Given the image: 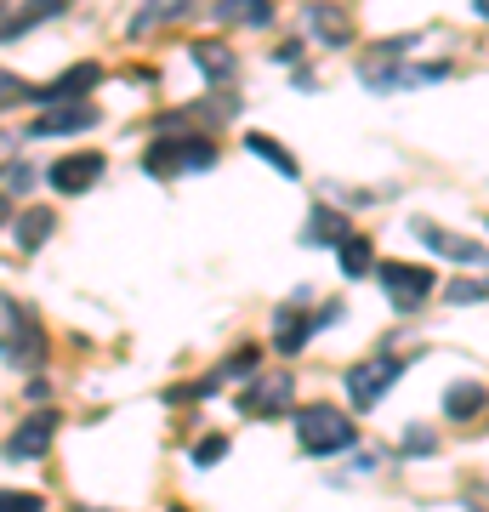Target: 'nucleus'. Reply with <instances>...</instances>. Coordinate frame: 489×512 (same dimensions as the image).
Segmentation results:
<instances>
[{"label": "nucleus", "instance_id": "nucleus-1", "mask_svg": "<svg viewBox=\"0 0 489 512\" xmlns=\"http://www.w3.org/2000/svg\"><path fill=\"white\" fill-rule=\"evenodd\" d=\"M205 165H217V143L200 131H160L143 148V171L148 177H194Z\"/></svg>", "mask_w": 489, "mask_h": 512}, {"label": "nucleus", "instance_id": "nucleus-2", "mask_svg": "<svg viewBox=\"0 0 489 512\" xmlns=\"http://www.w3.org/2000/svg\"><path fill=\"white\" fill-rule=\"evenodd\" d=\"M296 444H302V456H347L359 444V427L336 404H302L296 410Z\"/></svg>", "mask_w": 489, "mask_h": 512}, {"label": "nucleus", "instance_id": "nucleus-3", "mask_svg": "<svg viewBox=\"0 0 489 512\" xmlns=\"http://www.w3.org/2000/svg\"><path fill=\"white\" fill-rule=\"evenodd\" d=\"M0 359L23 370L46 365V330H40L35 308H23L12 296H0Z\"/></svg>", "mask_w": 489, "mask_h": 512}, {"label": "nucleus", "instance_id": "nucleus-4", "mask_svg": "<svg viewBox=\"0 0 489 512\" xmlns=\"http://www.w3.org/2000/svg\"><path fill=\"white\" fill-rule=\"evenodd\" d=\"M404 365H410V359H393V353H376V359L347 365V376H342L347 404H353V410H376V404L393 393V382L404 376Z\"/></svg>", "mask_w": 489, "mask_h": 512}, {"label": "nucleus", "instance_id": "nucleus-5", "mask_svg": "<svg viewBox=\"0 0 489 512\" xmlns=\"http://www.w3.org/2000/svg\"><path fill=\"white\" fill-rule=\"evenodd\" d=\"M376 279L399 313H416L433 296V268H416V262H376Z\"/></svg>", "mask_w": 489, "mask_h": 512}, {"label": "nucleus", "instance_id": "nucleus-6", "mask_svg": "<svg viewBox=\"0 0 489 512\" xmlns=\"http://www.w3.org/2000/svg\"><path fill=\"white\" fill-rule=\"evenodd\" d=\"M342 313H347L342 302H325V308H319V313H296V308H279V319H273V348L285 353V359H290V353H302V348H308V336H313V330L336 325Z\"/></svg>", "mask_w": 489, "mask_h": 512}, {"label": "nucleus", "instance_id": "nucleus-7", "mask_svg": "<svg viewBox=\"0 0 489 512\" xmlns=\"http://www.w3.org/2000/svg\"><path fill=\"white\" fill-rule=\"evenodd\" d=\"M103 80V69L97 63H74V69H63L52 80V86H29V103H46V109H57V103H86V92Z\"/></svg>", "mask_w": 489, "mask_h": 512}, {"label": "nucleus", "instance_id": "nucleus-8", "mask_svg": "<svg viewBox=\"0 0 489 512\" xmlns=\"http://www.w3.org/2000/svg\"><path fill=\"white\" fill-rule=\"evenodd\" d=\"M103 171H109V160H103L97 148H80V154H63V160L46 171V183H52L57 194H86V188L103 177Z\"/></svg>", "mask_w": 489, "mask_h": 512}, {"label": "nucleus", "instance_id": "nucleus-9", "mask_svg": "<svg viewBox=\"0 0 489 512\" xmlns=\"http://www.w3.org/2000/svg\"><path fill=\"white\" fill-rule=\"evenodd\" d=\"M52 433H57V410H35V416H23L12 427V439H6V461H35L52 450Z\"/></svg>", "mask_w": 489, "mask_h": 512}, {"label": "nucleus", "instance_id": "nucleus-10", "mask_svg": "<svg viewBox=\"0 0 489 512\" xmlns=\"http://www.w3.org/2000/svg\"><path fill=\"white\" fill-rule=\"evenodd\" d=\"M290 399H296L290 370H273V376H262V382H251L239 393V410L245 416H279V410H290Z\"/></svg>", "mask_w": 489, "mask_h": 512}, {"label": "nucleus", "instance_id": "nucleus-11", "mask_svg": "<svg viewBox=\"0 0 489 512\" xmlns=\"http://www.w3.org/2000/svg\"><path fill=\"white\" fill-rule=\"evenodd\" d=\"M410 234H416L421 245H427V251L450 256V262H478V268H484V262H489V256L478 251V245H472V239H461V234H444V228H438V222H416V228H410Z\"/></svg>", "mask_w": 489, "mask_h": 512}, {"label": "nucleus", "instance_id": "nucleus-12", "mask_svg": "<svg viewBox=\"0 0 489 512\" xmlns=\"http://www.w3.org/2000/svg\"><path fill=\"white\" fill-rule=\"evenodd\" d=\"M308 29L319 35V46H347L353 40V18H347L342 6H330V0H313L308 6Z\"/></svg>", "mask_w": 489, "mask_h": 512}, {"label": "nucleus", "instance_id": "nucleus-13", "mask_svg": "<svg viewBox=\"0 0 489 512\" xmlns=\"http://www.w3.org/2000/svg\"><path fill=\"white\" fill-rule=\"evenodd\" d=\"M86 126H97V109H91V103H63V109L40 114L29 137H63V131H86Z\"/></svg>", "mask_w": 489, "mask_h": 512}, {"label": "nucleus", "instance_id": "nucleus-14", "mask_svg": "<svg viewBox=\"0 0 489 512\" xmlns=\"http://www.w3.org/2000/svg\"><path fill=\"white\" fill-rule=\"evenodd\" d=\"M57 12H69V0H29L23 12H12V18H0V46H6V40H18V35H29L35 23L57 18Z\"/></svg>", "mask_w": 489, "mask_h": 512}, {"label": "nucleus", "instance_id": "nucleus-15", "mask_svg": "<svg viewBox=\"0 0 489 512\" xmlns=\"http://www.w3.org/2000/svg\"><path fill=\"white\" fill-rule=\"evenodd\" d=\"M484 404H489V393L478 382H450V387H444V416H450V421L484 416Z\"/></svg>", "mask_w": 489, "mask_h": 512}, {"label": "nucleus", "instance_id": "nucleus-16", "mask_svg": "<svg viewBox=\"0 0 489 512\" xmlns=\"http://www.w3.org/2000/svg\"><path fill=\"white\" fill-rule=\"evenodd\" d=\"M217 18L222 23H251V29H262V23H273V0H217Z\"/></svg>", "mask_w": 489, "mask_h": 512}, {"label": "nucleus", "instance_id": "nucleus-17", "mask_svg": "<svg viewBox=\"0 0 489 512\" xmlns=\"http://www.w3.org/2000/svg\"><path fill=\"white\" fill-rule=\"evenodd\" d=\"M302 239H308V245H342V239H347V217H342V211H330V205H313V228Z\"/></svg>", "mask_w": 489, "mask_h": 512}, {"label": "nucleus", "instance_id": "nucleus-18", "mask_svg": "<svg viewBox=\"0 0 489 512\" xmlns=\"http://www.w3.org/2000/svg\"><path fill=\"white\" fill-rule=\"evenodd\" d=\"M194 63H200L211 80H228V74H234V46H222V40H194Z\"/></svg>", "mask_w": 489, "mask_h": 512}, {"label": "nucleus", "instance_id": "nucleus-19", "mask_svg": "<svg viewBox=\"0 0 489 512\" xmlns=\"http://www.w3.org/2000/svg\"><path fill=\"white\" fill-rule=\"evenodd\" d=\"M336 256H342V274H353V279H364L370 268H376V251H370L364 234H347L342 245H336Z\"/></svg>", "mask_w": 489, "mask_h": 512}, {"label": "nucleus", "instance_id": "nucleus-20", "mask_svg": "<svg viewBox=\"0 0 489 512\" xmlns=\"http://www.w3.org/2000/svg\"><path fill=\"white\" fill-rule=\"evenodd\" d=\"M52 228H57L52 211H23V222H18V251H40V245L52 239Z\"/></svg>", "mask_w": 489, "mask_h": 512}, {"label": "nucleus", "instance_id": "nucleus-21", "mask_svg": "<svg viewBox=\"0 0 489 512\" xmlns=\"http://www.w3.org/2000/svg\"><path fill=\"white\" fill-rule=\"evenodd\" d=\"M245 148H251V154H262L268 165H279L285 177H296V171H302V165H296V154H290V148H279L273 137H262V131H251V137H245Z\"/></svg>", "mask_w": 489, "mask_h": 512}, {"label": "nucleus", "instance_id": "nucleus-22", "mask_svg": "<svg viewBox=\"0 0 489 512\" xmlns=\"http://www.w3.org/2000/svg\"><path fill=\"white\" fill-rule=\"evenodd\" d=\"M256 359H262V353H256L251 342H245V348H234L228 359H222V370L211 376V382H234V376H256Z\"/></svg>", "mask_w": 489, "mask_h": 512}, {"label": "nucleus", "instance_id": "nucleus-23", "mask_svg": "<svg viewBox=\"0 0 489 512\" xmlns=\"http://www.w3.org/2000/svg\"><path fill=\"white\" fill-rule=\"evenodd\" d=\"M0 512H46V495H35V490H0Z\"/></svg>", "mask_w": 489, "mask_h": 512}, {"label": "nucleus", "instance_id": "nucleus-24", "mask_svg": "<svg viewBox=\"0 0 489 512\" xmlns=\"http://www.w3.org/2000/svg\"><path fill=\"white\" fill-rule=\"evenodd\" d=\"M433 450H438L433 427H410V433H404V456H433Z\"/></svg>", "mask_w": 489, "mask_h": 512}, {"label": "nucleus", "instance_id": "nucleus-25", "mask_svg": "<svg viewBox=\"0 0 489 512\" xmlns=\"http://www.w3.org/2000/svg\"><path fill=\"white\" fill-rule=\"evenodd\" d=\"M489 296V279H455L450 285V302H484Z\"/></svg>", "mask_w": 489, "mask_h": 512}, {"label": "nucleus", "instance_id": "nucleus-26", "mask_svg": "<svg viewBox=\"0 0 489 512\" xmlns=\"http://www.w3.org/2000/svg\"><path fill=\"white\" fill-rule=\"evenodd\" d=\"M222 450H228V439H217V433H211V439L194 444V461H200V467H211V461H222Z\"/></svg>", "mask_w": 489, "mask_h": 512}, {"label": "nucleus", "instance_id": "nucleus-27", "mask_svg": "<svg viewBox=\"0 0 489 512\" xmlns=\"http://www.w3.org/2000/svg\"><path fill=\"white\" fill-rule=\"evenodd\" d=\"M18 97H23V80H18V74H6V69H0V109H12Z\"/></svg>", "mask_w": 489, "mask_h": 512}, {"label": "nucleus", "instance_id": "nucleus-28", "mask_svg": "<svg viewBox=\"0 0 489 512\" xmlns=\"http://www.w3.org/2000/svg\"><path fill=\"white\" fill-rule=\"evenodd\" d=\"M23 188H29V165H6V194H23Z\"/></svg>", "mask_w": 489, "mask_h": 512}, {"label": "nucleus", "instance_id": "nucleus-29", "mask_svg": "<svg viewBox=\"0 0 489 512\" xmlns=\"http://www.w3.org/2000/svg\"><path fill=\"white\" fill-rule=\"evenodd\" d=\"M478 12H484V18H489V0H478Z\"/></svg>", "mask_w": 489, "mask_h": 512}]
</instances>
